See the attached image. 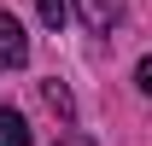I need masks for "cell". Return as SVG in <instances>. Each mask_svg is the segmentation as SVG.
I'll return each mask as SVG.
<instances>
[{"label": "cell", "instance_id": "cell-2", "mask_svg": "<svg viewBox=\"0 0 152 146\" xmlns=\"http://www.w3.org/2000/svg\"><path fill=\"white\" fill-rule=\"evenodd\" d=\"M76 12H82V23H88L94 35H105L117 23V0H76Z\"/></svg>", "mask_w": 152, "mask_h": 146}, {"label": "cell", "instance_id": "cell-3", "mask_svg": "<svg viewBox=\"0 0 152 146\" xmlns=\"http://www.w3.org/2000/svg\"><path fill=\"white\" fill-rule=\"evenodd\" d=\"M0 146H29V123L12 105H0Z\"/></svg>", "mask_w": 152, "mask_h": 146}, {"label": "cell", "instance_id": "cell-4", "mask_svg": "<svg viewBox=\"0 0 152 146\" xmlns=\"http://www.w3.org/2000/svg\"><path fill=\"white\" fill-rule=\"evenodd\" d=\"M41 99H47V105H53L58 117L70 123V93H64V82H41Z\"/></svg>", "mask_w": 152, "mask_h": 146}, {"label": "cell", "instance_id": "cell-1", "mask_svg": "<svg viewBox=\"0 0 152 146\" xmlns=\"http://www.w3.org/2000/svg\"><path fill=\"white\" fill-rule=\"evenodd\" d=\"M23 58H29V35H23V23L12 12H0V70H18Z\"/></svg>", "mask_w": 152, "mask_h": 146}, {"label": "cell", "instance_id": "cell-5", "mask_svg": "<svg viewBox=\"0 0 152 146\" xmlns=\"http://www.w3.org/2000/svg\"><path fill=\"white\" fill-rule=\"evenodd\" d=\"M35 6H41V23H47V29H58L64 12H70V0H35Z\"/></svg>", "mask_w": 152, "mask_h": 146}]
</instances>
